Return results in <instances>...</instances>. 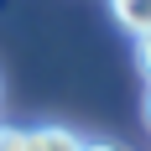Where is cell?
<instances>
[{
  "instance_id": "7a4b0ae2",
  "label": "cell",
  "mask_w": 151,
  "mask_h": 151,
  "mask_svg": "<svg viewBox=\"0 0 151 151\" xmlns=\"http://www.w3.org/2000/svg\"><path fill=\"white\" fill-rule=\"evenodd\" d=\"M109 11H115V21L130 37H146L151 31V0H109Z\"/></svg>"
},
{
  "instance_id": "8992f818",
  "label": "cell",
  "mask_w": 151,
  "mask_h": 151,
  "mask_svg": "<svg viewBox=\"0 0 151 151\" xmlns=\"http://www.w3.org/2000/svg\"><path fill=\"white\" fill-rule=\"evenodd\" d=\"M146 120H151V89H146Z\"/></svg>"
},
{
  "instance_id": "3957f363",
  "label": "cell",
  "mask_w": 151,
  "mask_h": 151,
  "mask_svg": "<svg viewBox=\"0 0 151 151\" xmlns=\"http://www.w3.org/2000/svg\"><path fill=\"white\" fill-rule=\"evenodd\" d=\"M0 151H26V130L21 125H0Z\"/></svg>"
},
{
  "instance_id": "5b68a950",
  "label": "cell",
  "mask_w": 151,
  "mask_h": 151,
  "mask_svg": "<svg viewBox=\"0 0 151 151\" xmlns=\"http://www.w3.org/2000/svg\"><path fill=\"white\" fill-rule=\"evenodd\" d=\"M83 151H125V146H115V141H83Z\"/></svg>"
},
{
  "instance_id": "277c9868",
  "label": "cell",
  "mask_w": 151,
  "mask_h": 151,
  "mask_svg": "<svg viewBox=\"0 0 151 151\" xmlns=\"http://www.w3.org/2000/svg\"><path fill=\"white\" fill-rule=\"evenodd\" d=\"M136 63H141V73L151 78V31H146V37H136Z\"/></svg>"
},
{
  "instance_id": "6da1fadb",
  "label": "cell",
  "mask_w": 151,
  "mask_h": 151,
  "mask_svg": "<svg viewBox=\"0 0 151 151\" xmlns=\"http://www.w3.org/2000/svg\"><path fill=\"white\" fill-rule=\"evenodd\" d=\"M26 151H83V136H73L68 125H37L26 130Z\"/></svg>"
}]
</instances>
